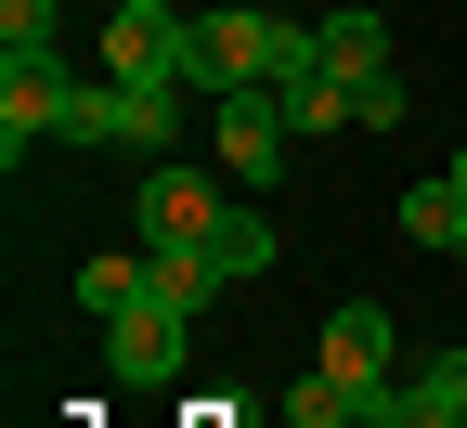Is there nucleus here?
Returning a JSON list of instances; mask_svg holds the SVG:
<instances>
[{"label":"nucleus","mask_w":467,"mask_h":428,"mask_svg":"<svg viewBox=\"0 0 467 428\" xmlns=\"http://www.w3.org/2000/svg\"><path fill=\"white\" fill-rule=\"evenodd\" d=\"M312 377L337 390V428H402V338H389L377 298H337V312H325Z\"/></svg>","instance_id":"1"},{"label":"nucleus","mask_w":467,"mask_h":428,"mask_svg":"<svg viewBox=\"0 0 467 428\" xmlns=\"http://www.w3.org/2000/svg\"><path fill=\"white\" fill-rule=\"evenodd\" d=\"M312 66V26H285V14H247V0H221V14H195V91H285Z\"/></svg>","instance_id":"2"},{"label":"nucleus","mask_w":467,"mask_h":428,"mask_svg":"<svg viewBox=\"0 0 467 428\" xmlns=\"http://www.w3.org/2000/svg\"><path fill=\"white\" fill-rule=\"evenodd\" d=\"M169 130H182L169 78H78L52 143H91V156H169Z\"/></svg>","instance_id":"3"},{"label":"nucleus","mask_w":467,"mask_h":428,"mask_svg":"<svg viewBox=\"0 0 467 428\" xmlns=\"http://www.w3.org/2000/svg\"><path fill=\"white\" fill-rule=\"evenodd\" d=\"M221 221H234V195H221V182L208 169H143L130 182V247H221Z\"/></svg>","instance_id":"4"},{"label":"nucleus","mask_w":467,"mask_h":428,"mask_svg":"<svg viewBox=\"0 0 467 428\" xmlns=\"http://www.w3.org/2000/svg\"><path fill=\"white\" fill-rule=\"evenodd\" d=\"M182 350H195V312H182V298H117V312H104V363H117V377H130V390H169V377H182Z\"/></svg>","instance_id":"5"},{"label":"nucleus","mask_w":467,"mask_h":428,"mask_svg":"<svg viewBox=\"0 0 467 428\" xmlns=\"http://www.w3.org/2000/svg\"><path fill=\"white\" fill-rule=\"evenodd\" d=\"M208 143H221V169L247 182V195H273L299 130H285V104H273V91H221V104H208Z\"/></svg>","instance_id":"6"},{"label":"nucleus","mask_w":467,"mask_h":428,"mask_svg":"<svg viewBox=\"0 0 467 428\" xmlns=\"http://www.w3.org/2000/svg\"><path fill=\"white\" fill-rule=\"evenodd\" d=\"M104 78H195V26L169 0H117L104 14Z\"/></svg>","instance_id":"7"},{"label":"nucleus","mask_w":467,"mask_h":428,"mask_svg":"<svg viewBox=\"0 0 467 428\" xmlns=\"http://www.w3.org/2000/svg\"><path fill=\"white\" fill-rule=\"evenodd\" d=\"M66 52H14V66H0V156H14L26 169V143H52V130H66Z\"/></svg>","instance_id":"8"},{"label":"nucleus","mask_w":467,"mask_h":428,"mask_svg":"<svg viewBox=\"0 0 467 428\" xmlns=\"http://www.w3.org/2000/svg\"><path fill=\"white\" fill-rule=\"evenodd\" d=\"M312 66H337V78H377V66H389V26L364 14V0H337V14L312 26Z\"/></svg>","instance_id":"9"},{"label":"nucleus","mask_w":467,"mask_h":428,"mask_svg":"<svg viewBox=\"0 0 467 428\" xmlns=\"http://www.w3.org/2000/svg\"><path fill=\"white\" fill-rule=\"evenodd\" d=\"M402 415L416 428H467V350H429L416 377H402Z\"/></svg>","instance_id":"10"},{"label":"nucleus","mask_w":467,"mask_h":428,"mask_svg":"<svg viewBox=\"0 0 467 428\" xmlns=\"http://www.w3.org/2000/svg\"><path fill=\"white\" fill-rule=\"evenodd\" d=\"M273 104H285V130H350V78H337V66H299Z\"/></svg>","instance_id":"11"},{"label":"nucleus","mask_w":467,"mask_h":428,"mask_svg":"<svg viewBox=\"0 0 467 428\" xmlns=\"http://www.w3.org/2000/svg\"><path fill=\"white\" fill-rule=\"evenodd\" d=\"M402 234H416V247H467V195H454V169L402 195Z\"/></svg>","instance_id":"12"},{"label":"nucleus","mask_w":467,"mask_h":428,"mask_svg":"<svg viewBox=\"0 0 467 428\" xmlns=\"http://www.w3.org/2000/svg\"><path fill=\"white\" fill-rule=\"evenodd\" d=\"M208 260H221L234 286H247V273H273L285 247H273V221H260V208H234V221H221V247H208Z\"/></svg>","instance_id":"13"},{"label":"nucleus","mask_w":467,"mask_h":428,"mask_svg":"<svg viewBox=\"0 0 467 428\" xmlns=\"http://www.w3.org/2000/svg\"><path fill=\"white\" fill-rule=\"evenodd\" d=\"M402 117H416V91H402V66L350 78V130H402Z\"/></svg>","instance_id":"14"},{"label":"nucleus","mask_w":467,"mask_h":428,"mask_svg":"<svg viewBox=\"0 0 467 428\" xmlns=\"http://www.w3.org/2000/svg\"><path fill=\"white\" fill-rule=\"evenodd\" d=\"M117 298H143V247H130V260H117V247L78 260V312H117Z\"/></svg>","instance_id":"15"},{"label":"nucleus","mask_w":467,"mask_h":428,"mask_svg":"<svg viewBox=\"0 0 467 428\" xmlns=\"http://www.w3.org/2000/svg\"><path fill=\"white\" fill-rule=\"evenodd\" d=\"M14 52H52V0H0V66Z\"/></svg>","instance_id":"16"},{"label":"nucleus","mask_w":467,"mask_h":428,"mask_svg":"<svg viewBox=\"0 0 467 428\" xmlns=\"http://www.w3.org/2000/svg\"><path fill=\"white\" fill-rule=\"evenodd\" d=\"M195 428H247V402H195Z\"/></svg>","instance_id":"17"},{"label":"nucleus","mask_w":467,"mask_h":428,"mask_svg":"<svg viewBox=\"0 0 467 428\" xmlns=\"http://www.w3.org/2000/svg\"><path fill=\"white\" fill-rule=\"evenodd\" d=\"M454 195H467V143H454Z\"/></svg>","instance_id":"18"},{"label":"nucleus","mask_w":467,"mask_h":428,"mask_svg":"<svg viewBox=\"0 0 467 428\" xmlns=\"http://www.w3.org/2000/svg\"><path fill=\"white\" fill-rule=\"evenodd\" d=\"M454 273H467V247H454Z\"/></svg>","instance_id":"19"}]
</instances>
